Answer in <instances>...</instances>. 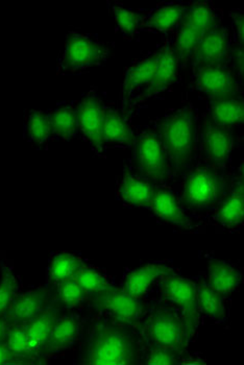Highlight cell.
<instances>
[{
	"instance_id": "obj_12",
	"label": "cell",
	"mask_w": 244,
	"mask_h": 365,
	"mask_svg": "<svg viewBox=\"0 0 244 365\" xmlns=\"http://www.w3.org/2000/svg\"><path fill=\"white\" fill-rule=\"evenodd\" d=\"M160 280L163 297L178 311L186 326L189 340H191L200 324L196 284L173 272L165 274Z\"/></svg>"
},
{
	"instance_id": "obj_40",
	"label": "cell",
	"mask_w": 244,
	"mask_h": 365,
	"mask_svg": "<svg viewBox=\"0 0 244 365\" xmlns=\"http://www.w3.org/2000/svg\"><path fill=\"white\" fill-rule=\"evenodd\" d=\"M6 331H8V324L4 321V317H0V342L4 341L6 338Z\"/></svg>"
},
{
	"instance_id": "obj_2",
	"label": "cell",
	"mask_w": 244,
	"mask_h": 365,
	"mask_svg": "<svg viewBox=\"0 0 244 365\" xmlns=\"http://www.w3.org/2000/svg\"><path fill=\"white\" fill-rule=\"evenodd\" d=\"M198 125V112L191 103L168 110L155 120L156 128L168 155L173 180L180 179L195 160Z\"/></svg>"
},
{
	"instance_id": "obj_15",
	"label": "cell",
	"mask_w": 244,
	"mask_h": 365,
	"mask_svg": "<svg viewBox=\"0 0 244 365\" xmlns=\"http://www.w3.org/2000/svg\"><path fill=\"white\" fill-rule=\"evenodd\" d=\"M232 33L223 21L212 26L203 36L202 42L190 61L191 71L203 66L229 64Z\"/></svg>"
},
{
	"instance_id": "obj_36",
	"label": "cell",
	"mask_w": 244,
	"mask_h": 365,
	"mask_svg": "<svg viewBox=\"0 0 244 365\" xmlns=\"http://www.w3.org/2000/svg\"><path fill=\"white\" fill-rule=\"evenodd\" d=\"M181 354L176 353L169 349L163 346H151L148 344V350L146 351L143 362L148 365H175L180 364Z\"/></svg>"
},
{
	"instance_id": "obj_17",
	"label": "cell",
	"mask_w": 244,
	"mask_h": 365,
	"mask_svg": "<svg viewBox=\"0 0 244 365\" xmlns=\"http://www.w3.org/2000/svg\"><path fill=\"white\" fill-rule=\"evenodd\" d=\"M54 288L46 284L36 289L16 295L4 315L6 324H26L40 314L53 301Z\"/></svg>"
},
{
	"instance_id": "obj_11",
	"label": "cell",
	"mask_w": 244,
	"mask_h": 365,
	"mask_svg": "<svg viewBox=\"0 0 244 365\" xmlns=\"http://www.w3.org/2000/svg\"><path fill=\"white\" fill-rule=\"evenodd\" d=\"M189 88L205 101L243 94V84L229 65H211L191 71Z\"/></svg>"
},
{
	"instance_id": "obj_4",
	"label": "cell",
	"mask_w": 244,
	"mask_h": 365,
	"mask_svg": "<svg viewBox=\"0 0 244 365\" xmlns=\"http://www.w3.org/2000/svg\"><path fill=\"white\" fill-rule=\"evenodd\" d=\"M114 44L103 41L97 34L69 31L64 48L56 63L58 76H80L103 66L112 55Z\"/></svg>"
},
{
	"instance_id": "obj_7",
	"label": "cell",
	"mask_w": 244,
	"mask_h": 365,
	"mask_svg": "<svg viewBox=\"0 0 244 365\" xmlns=\"http://www.w3.org/2000/svg\"><path fill=\"white\" fill-rule=\"evenodd\" d=\"M140 333L148 344L184 353L190 341L186 326L171 304H160L146 312L140 322Z\"/></svg>"
},
{
	"instance_id": "obj_20",
	"label": "cell",
	"mask_w": 244,
	"mask_h": 365,
	"mask_svg": "<svg viewBox=\"0 0 244 365\" xmlns=\"http://www.w3.org/2000/svg\"><path fill=\"white\" fill-rule=\"evenodd\" d=\"M131 121L132 120L115 103H107L103 125V139L106 150L133 148L135 130Z\"/></svg>"
},
{
	"instance_id": "obj_25",
	"label": "cell",
	"mask_w": 244,
	"mask_h": 365,
	"mask_svg": "<svg viewBox=\"0 0 244 365\" xmlns=\"http://www.w3.org/2000/svg\"><path fill=\"white\" fill-rule=\"evenodd\" d=\"M78 101H62L47 110L53 140L70 141L78 136Z\"/></svg>"
},
{
	"instance_id": "obj_18",
	"label": "cell",
	"mask_w": 244,
	"mask_h": 365,
	"mask_svg": "<svg viewBox=\"0 0 244 365\" xmlns=\"http://www.w3.org/2000/svg\"><path fill=\"white\" fill-rule=\"evenodd\" d=\"M156 185L140 175L132 165H126L116 188V197L133 208L151 211Z\"/></svg>"
},
{
	"instance_id": "obj_3",
	"label": "cell",
	"mask_w": 244,
	"mask_h": 365,
	"mask_svg": "<svg viewBox=\"0 0 244 365\" xmlns=\"http://www.w3.org/2000/svg\"><path fill=\"white\" fill-rule=\"evenodd\" d=\"M178 200L186 212L194 214L213 213L229 184L228 173L194 160L188 170L180 178Z\"/></svg>"
},
{
	"instance_id": "obj_10",
	"label": "cell",
	"mask_w": 244,
	"mask_h": 365,
	"mask_svg": "<svg viewBox=\"0 0 244 365\" xmlns=\"http://www.w3.org/2000/svg\"><path fill=\"white\" fill-rule=\"evenodd\" d=\"M107 103L105 92L91 87L78 99V136L89 144L95 155L101 158L105 157L107 150L103 139Z\"/></svg>"
},
{
	"instance_id": "obj_16",
	"label": "cell",
	"mask_w": 244,
	"mask_h": 365,
	"mask_svg": "<svg viewBox=\"0 0 244 365\" xmlns=\"http://www.w3.org/2000/svg\"><path fill=\"white\" fill-rule=\"evenodd\" d=\"M212 218L217 225L228 230L238 229L244 220L243 163L230 177L225 195L218 202Z\"/></svg>"
},
{
	"instance_id": "obj_8",
	"label": "cell",
	"mask_w": 244,
	"mask_h": 365,
	"mask_svg": "<svg viewBox=\"0 0 244 365\" xmlns=\"http://www.w3.org/2000/svg\"><path fill=\"white\" fill-rule=\"evenodd\" d=\"M160 46H161V56H160L159 64L151 82L136 99L126 115L130 120H132L136 115L139 114L141 110L148 105L149 101L162 98L178 81L180 66H178L176 51V31L165 35L164 40Z\"/></svg>"
},
{
	"instance_id": "obj_21",
	"label": "cell",
	"mask_w": 244,
	"mask_h": 365,
	"mask_svg": "<svg viewBox=\"0 0 244 365\" xmlns=\"http://www.w3.org/2000/svg\"><path fill=\"white\" fill-rule=\"evenodd\" d=\"M151 212L156 217L173 227L184 230L194 227L186 211L181 206L175 191L168 185L156 186Z\"/></svg>"
},
{
	"instance_id": "obj_5",
	"label": "cell",
	"mask_w": 244,
	"mask_h": 365,
	"mask_svg": "<svg viewBox=\"0 0 244 365\" xmlns=\"http://www.w3.org/2000/svg\"><path fill=\"white\" fill-rule=\"evenodd\" d=\"M223 21V10L212 1H187L186 10L176 31L178 66L186 69L208 31Z\"/></svg>"
},
{
	"instance_id": "obj_29",
	"label": "cell",
	"mask_w": 244,
	"mask_h": 365,
	"mask_svg": "<svg viewBox=\"0 0 244 365\" xmlns=\"http://www.w3.org/2000/svg\"><path fill=\"white\" fill-rule=\"evenodd\" d=\"M85 265L81 257L71 252H58L49 258L46 270V281L49 285H58L61 282L74 278L76 272Z\"/></svg>"
},
{
	"instance_id": "obj_13",
	"label": "cell",
	"mask_w": 244,
	"mask_h": 365,
	"mask_svg": "<svg viewBox=\"0 0 244 365\" xmlns=\"http://www.w3.org/2000/svg\"><path fill=\"white\" fill-rule=\"evenodd\" d=\"M200 132L203 161L223 173H228L236 142L234 128L217 125L205 116Z\"/></svg>"
},
{
	"instance_id": "obj_38",
	"label": "cell",
	"mask_w": 244,
	"mask_h": 365,
	"mask_svg": "<svg viewBox=\"0 0 244 365\" xmlns=\"http://www.w3.org/2000/svg\"><path fill=\"white\" fill-rule=\"evenodd\" d=\"M230 18L232 20V40L234 43H244V12L240 9H233L230 11Z\"/></svg>"
},
{
	"instance_id": "obj_35",
	"label": "cell",
	"mask_w": 244,
	"mask_h": 365,
	"mask_svg": "<svg viewBox=\"0 0 244 365\" xmlns=\"http://www.w3.org/2000/svg\"><path fill=\"white\" fill-rule=\"evenodd\" d=\"M19 282L12 268H4L0 278V317H4L14 297L18 294Z\"/></svg>"
},
{
	"instance_id": "obj_14",
	"label": "cell",
	"mask_w": 244,
	"mask_h": 365,
	"mask_svg": "<svg viewBox=\"0 0 244 365\" xmlns=\"http://www.w3.org/2000/svg\"><path fill=\"white\" fill-rule=\"evenodd\" d=\"M160 56L161 46L159 45L155 51L136 58L126 69L119 94V109L126 116L136 99L153 78L159 64Z\"/></svg>"
},
{
	"instance_id": "obj_6",
	"label": "cell",
	"mask_w": 244,
	"mask_h": 365,
	"mask_svg": "<svg viewBox=\"0 0 244 365\" xmlns=\"http://www.w3.org/2000/svg\"><path fill=\"white\" fill-rule=\"evenodd\" d=\"M132 168L156 186L173 181L171 162L155 121L135 130Z\"/></svg>"
},
{
	"instance_id": "obj_34",
	"label": "cell",
	"mask_w": 244,
	"mask_h": 365,
	"mask_svg": "<svg viewBox=\"0 0 244 365\" xmlns=\"http://www.w3.org/2000/svg\"><path fill=\"white\" fill-rule=\"evenodd\" d=\"M74 279L78 281L81 288L85 290L88 297L101 292H106L110 288L114 287V284L111 282L110 278L99 268L90 267V265H83V267L76 272Z\"/></svg>"
},
{
	"instance_id": "obj_24",
	"label": "cell",
	"mask_w": 244,
	"mask_h": 365,
	"mask_svg": "<svg viewBox=\"0 0 244 365\" xmlns=\"http://www.w3.org/2000/svg\"><path fill=\"white\" fill-rule=\"evenodd\" d=\"M61 312L62 309L54 303L53 297V301L40 314L26 324L29 346L41 360L45 359L44 349L49 341L54 322L60 317Z\"/></svg>"
},
{
	"instance_id": "obj_27",
	"label": "cell",
	"mask_w": 244,
	"mask_h": 365,
	"mask_svg": "<svg viewBox=\"0 0 244 365\" xmlns=\"http://www.w3.org/2000/svg\"><path fill=\"white\" fill-rule=\"evenodd\" d=\"M24 139L38 150H46L53 141L49 111L26 110L24 123Z\"/></svg>"
},
{
	"instance_id": "obj_22",
	"label": "cell",
	"mask_w": 244,
	"mask_h": 365,
	"mask_svg": "<svg viewBox=\"0 0 244 365\" xmlns=\"http://www.w3.org/2000/svg\"><path fill=\"white\" fill-rule=\"evenodd\" d=\"M81 332V319L76 313L61 314L54 322L49 341L44 349V357H54L71 348Z\"/></svg>"
},
{
	"instance_id": "obj_23",
	"label": "cell",
	"mask_w": 244,
	"mask_h": 365,
	"mask_svg": "<svg viewBox=\"0 0 244 365\" xmlns=\"http://www.w3.org/2000/svg\"><path fill=\"white\" fill-rule=\"evenodd\" d=\"M173 272V267L167 262H151L130 270L124 274L122 289L137 299H143L151 286L165 274Z\"/></svg>"
},
{
	"instance_id": "obj_32",
	"label": "cell",
	"mask_w": 244,
	"mask_h": 365,
	"mask_svg": "<svg viewBox=\"0 0 244 365\" xmlns=\"http://www.w3.org/2000/svg\"><path fill=\"white\" fill-rule=\"evenodd\" d=\"M4 342L26 364H43L37 354L31 350L27 338L26 324H11L8 326Z\"/></svg>"
},
{
	"instance_id": "obj_9",
	"label": "cell",
	"mask_w": 244,
	"mask_h": 365,
	"mask_svg": "<svg viewBox=\"0 0 244 365\" xmlns=\"http://www.w3.org/2000/svg\"><path fill=\"white\" fill-rule=\"evenodd\" d=\"M86 303L98 314L131 328L140 324L148 312L142 299L132 297L115 286L101 294L90 295Z\"/></svg>"
},
{
	"instance_id": "obj_33",
	"label": "cell",
	"mask_w": 244,
	"mask_h": 365,
	"mask_svg": "<svg viewBox=\"0 0 244 365\" xmlns=\"http://www.w3.org/2000/svg\"><path fill=\"white\" fill-rule=\"evenodd\" d=\"M54 303L62 310L78 307L88 299V294L74 278L61 282L54 286Z\"/></svg>"
},
{
	"instance_id": "obj_39",
	"label": "cell",
	"mask_w": 244,
	"mask_h": 365,
	"mask_svg": "<svg viewBox=\"0 0 244 365\" xmlns=\"http://www.w3.org/2000/svg\"><path fill=\"white\" fill-rule=\"evenodd\" d=\"M0 364H26L10 350L6 342H0Z\"/></svg>"
},
{
	"instance_id": "obj_28",
	"label": "cell",
	"mask_w": 244,
	"mask_h": 365,
	"mask_svg": "<svg viewBox=\"0 0 244 365\" xmlns=\"http://www.w3.org/2000/svg\"><path fill=\"white\" fill-rule=\"evenodd\" d=\"M108 10L114 19L116 31L123 39L136 41L141 35L143 9H131L118 1H107Z\"/></svg>"
},
{
	"instance_id": "obj_30",
	"label": "cell",
	"mask_w": 244,
	"mask_h": 365,
	"mask_svg": "<svg viewBox=\"0 0 244 365\" xmlns=\"http://www.w3.org/2000/svg\"><path fill=\"white\" fill-rule=\"evenodd\" d=\"M209 284L219 294L229 295L239 287L241 283V272L236 267L225 261L211 259L208 267Z\"/></svg>"
},
{
	"instance_id": "obj_1",
	"label": "cell",
	"mask_w": 244,
	"mask_h": 365,
	"mask_svg": "<svg viewBox=\"0 0 244 365\" xmlns=\"http://www.w3.org/2000/svg\"><path fill=\"white\" fill-rule=\"evenodd\" d=\"M140 348L131 327L98 314L90 322L81 346L80 364H139Z\"/></svg>"
},
{
	"instance_id": "obj_26",
	"label": "cell",
	"mask_w": 244,
	"mask_h": 365,
	"mask_svg": "<svg viewBox=\"0 0 244 365\" xmlns=\"http://www.w3.org/2000/svg\"><path fill=\"white\" fill-rule=\"evenodd\" d=\"M205 116L221 127L234 128L240 127L244 123L243 94L230 98L207 101Z\"/></svg>"
},
{
	"instance_id": "obj_31",
	"label": "cell",
	"mask_w": 244,
	"mask_h": 365,
	"mask_svg": "<svg viewBox=\"0 0 244 365\" xmlns=\"http://www.w3.org/2000/svg\"><path fill=\"white\" fill-rule=\"evenodd\" d=\"M198 309L205 317H209L216 323H221L225 319V305L223 295L215 292L205 282L196 284Z\"/></svg>"
},
{
	"instance_id": "obj_19",
	"label": "cell",
	"mask_w": 244,
	"mask_h": 365,
	"mask_svg": "<svg viewBox=\"0 0 244 365\" xmlns=\"http://www.w3.org/2000/svg\"><path fill=\"white\" fill-rule=\"evenodd\" d=\"M187 1L171 0L162 1L155 8L143 9L142 12V33H175L186 10Z\"/></svg>"
},
{
	"instance_id": "obj_37",
	"label": "cell",
	"mask_w": 244,
	"mask_h": 365,
	"mask_svg": "<svg viewBox=\"0 0 244 365\" xmlns=\"http://www.w3.org/2000/svg\"><path fill=\"white\" fill-rule=\"evenodd\" d=\"M243 45L232 42L230 46L229 67L234 72L239 82L243 84Z\"/></svg>"
}]
</instances>
